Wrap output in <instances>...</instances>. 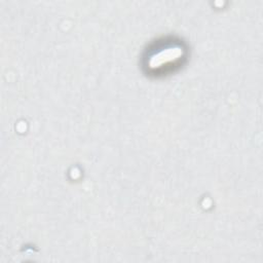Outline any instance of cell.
I'll use <instances>...</instances> for the list:
<instances>
[{"instance_id":"1","label":"cell","mask_w":263,"mask_h":263,"mask_svg":"<svg viewBox=\"0 0 263 263\" xmlns=\"http://www.w3.org/2000/svg\"><path fill=\"white\" fill-rule=\"evenodd\" d=\"M188 49L176 37L155 40L144 51L142 68L148 76L163 77L179 70L187 61Z\"/></svg>"}]
</instances>
